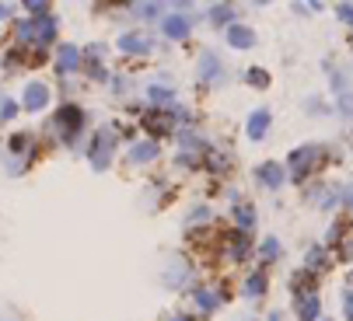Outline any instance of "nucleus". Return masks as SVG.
Segmentation results:
<instances>
[{"mask_svg":"<svg viewBox=\"0 0 353 321\" xmlns=\"http://www.w3.org/2000/svg\"><path fill=\"white\" fill-rule=\"evenodd\" d=\"M112 154H116V133L112 130H94L91 133V147H88V160L94 172H105L112 165Z\"/></svg>","mask_w":353,"mask_h":321,"instance_id":"f257e3e1","label":"nucleus"},{"mask_svg":"<svg viewBox=\"0 0 353 321\" xmlns=\"http://www.w3.org/2000/svg\"><path fill=\"white\" fill-rule=\"evenodd\" d=\"M319 154H322V147H315V143H305V147H297L294 154H287V175H290L297 185L308 182V175H312V168H315Z\"/></svg>","mask_w":353,"mask_h":321,"instance_id":"f03ea898","label":"nucleus"},{"mask_svg":"<svg viewBox=\"0 0 353 321\" xmlns=\"http://www.w3.org/2000/svg\"><path fill=\"white\" fill-rule=\"evenodd\" d=\"M53 126H60V133H63V143H77V136L84 133V126H88V116H84V109L81 105H74V101H67L63 109L57 112V123Z\"/></svg>","mask_w":353,"mask_h":321,"instance_id":"7ed1b4c3","label":"nucleus"},{"mask_svg":"<svg viewBox=\"0 0 353 321\" xmlns=\"http://www.w3.org/2000/svg\"><path fill=\"white\" fill-rule=\"evenodd\" d=\"M256 182H259L263 189L276 192V189L287 182V168H283V165H276V160H263V165L256 168Z\"/></svg>","mask_w":353,"mask_h":321,"instance_id":"20e7f679","label":"nucleus"},{"mask_svg":"<svg viewBox=\"0 0 353 321\" xmlns=\"http://www.w3.org/2000/svg\"><path fill=\"white\" fill-rule=\"evenodd\" d=\"M32 42H39V45L57 42V18L53 14H32Z\"/></svg>","mask_w":353,"mask_h":321,"instance_id":"39448f33","label":"nucleus"},{"mask_svg":"<svg viewBox=\"0 0 353 321\" xmlns=\"http://www.w3.org/2000/svg\"><path fill=\"white\" fill-rule=\"evenodd\" d=\"M77 70H81V49L70 45V42H63V45L57 49V74H60V77H70V74H77Z\"/></svg>","mask_w":353,"mask_h":321,"instance_id":"423d86ee","label":"nucleus"},{"mask_svg":"<svg viewBox=\"0 0 353 321\" xmlns=\"http://www.w3.org/2000/svg\"><path fill=\"white\" fill-rule=\"evenodd\" d=\"M199 81H207V84H221L224 81V63L214 49H207L203 56H199Z\"/></svg>","mask_w":353,"mask_h":321,"instance_id":"0eeeda50","label":"nucleus"},{"mask_svg":"<svg viewBox=\"0 0 353 321\" xmlns=\"http://www.w3.org/2000/svg\"><path fill=\"white\" fill-rule=\"evenodd\" d=\"M192 300H196V307L203 311V314H214V311H221V304L228 300V293H224V290H207V287H196V290H192Z\"/></svg>","mask_w":353,"mask_h":321,"instance_id":"6e6552de","label":"nucleus"},{"mask_svg":"<svg viewBox=\"0 0 353 321\" xmlns=\"http://www.w3.org/2000/svg\"><path fill=\"white\" fill-rule=\"evenodd\" d=\"M21 105H25L28 112H42L46 105H49V87H46L42 81H32V84L25 87V101H21Z\"/></svg>","mask_w":353,"mask_h":321,"instance_id":"1a4fd4ad","label":"nucleus"},{"mask_svg":"<svg viewBox=\"0 0 353 321\" xmlns=\"http://www.w3.org/2000/svg\"><path fill=\"white\" fill-rule=\"evenodd\" d=\"M161 28H165V35H168V39L185 42V39H189V32H192V21H189L182 11H175V14H168V18H165V25H161Z\"/></svg>","mask_w":353,"mask_h":321,"instance_id":"9d476101","label":"nucleus"},{"mask_svg":"<svg viewBox=\"0 0 353 321\" xmlns=\"http://www.w3.org/2000/svg\"><path fill=\"white\" fill-rule=\"evenodd\" d=\"M119 49L130 52V56H147V52L154 49V42H150V35H137V32H130V35H119Z\"/></svg>","mask_w":353,"mask_h":321,"instance_id":"9b49d317","label":"nucleus"},{"mask_svg":"<svg viewBox=\"0 0 353 321\" xmlns=\"http://www.w3.org/2000/svg\"><path fill=\"white\" fill-rule=\"evenodd\" d=\"M266 290H270V276L259 265V269L248 273V280H245V300H259V297H266Z\"/></svg>","mask_w":353,"mask_h":321,"instance_id":"f8f14e48","label":"nucleus"},{"mask_svg":"<svg viewBox=\"0 0 353 321\" xmlns=\"http://www.w3.org/2000/svg\"><path fill=\"white\" fill-rule=\"evenodd\" d=\"M270 123H273L270 109H256V112L248 116V140H266V133H270Z\"/></svg>","mask_w":353,"mask_h":321,"instance_id":"ddd939ff","label":"nucleus"},{"mask_svg":"<svg viewBox=\"0 0 353 321\" xmlns=\"http://www.w3.org/2000/svg\"><path fill=\"white\" fill-rule=\"evenodd\" d=\"M290 293H294V304L297 300H305V297H312L315 293V273H294L290 276Z\"/></svg>","mask_w":353,"mask_h":321,"instance_id":"4468645a","label":"nucleus"},{"mask_svg":"<svg viewBox=\"0 0 353 321\" xmlns=\"http://www.w3.org/2000/svg\"><path fill=\"white\" fill-rule=\"evenodd\" d=\"M182 265V269H175V262L168 265V269H165V287H175V290H182L185 283H192V276H196V269H192V265H185V262H179Z\"/></svg>","mask_w":353,"mask_h":321,"instance_id":"2eb2a0df","label":"nucleus"},{"mask_svg":"<svg viewBox=\"0 0 353 321\" xmlns=\"http://www.w3.org/2000/svg\"><path fill=\"white\" fill-rule=\"evenodd\" d=\"M158 154H161L158 140H140V143L130 147V160H133V165H147V160H154Z\"/></svg>","mask_w":353,"mask_h":321,"instance_id":"dca6fc26","label":"nucleus"},{"mask_svg":"<svg viewBox=\"0 0 353 321\" xmlns=\"http://www.w3.org/2000/svg\"><path fill=\"white\" fill-rule=\"evenodd\" d=\"M228 45L252 49V45H256V32H252L248 25H228Z\"/></svg>","mask_w":353,"mask_h":321,"instance_id":"f3484780","label":"nucleus"},{"mask_svg":"<svg viewBox=\"0 0 353 321\" xmlns=\"http://www.w3.org/2000/svg\"><path fill=\"white\" fill-rule=\"evenodd\" d=\"M297 321H322V300H319V293L297 300Z\"/></svg>","mask_w":353,"mask_h":321,"instance_id":"a211bd4d","label":"nucleus"},{"mask_svg":"<svg viewBox=\"0 0 353 321\" xmlns=\"http://www.w3.org/2000/svg\"><path fill=\"white\" fill-rule=\"evenodd\" d=\"M280 255H283V248H280L276 238H263L259 241V265H263V269H266V265H273V262H280Z\"/></svg>","mask_w":353,"mask_h":321,"instance_id":"6ab92c4d","label":"nucleus"},{"mask_svg":"<svg viewBox=\"0 0 353 321\" xmlns=\"http://www.w3.org/2000/svg\"><path fill=\"white\" fill-rule=\"evenodd\" d=\"M228 238H234L231 262H245V258H248V251H252V234H248V231H231Z\"/></svg>","mask_w":353,"mask_h":321,"instance_id":"aec40b11","label":"nucleus"},{"mask_svg":"<svg viewBox=\"0 0 353 321\" xmlns=\"http://www.w3.org/2000/svg\"><path fill=\"white\" fill-rule=\"evenodd\" d=\"M305 269H308V273H322V269H329V251H325V245H315V248H308Z\"/></svg>","mask_w":353,"mask_h":321,"instance_id":"412c9836","label":"nucleus"},{"mask_svg":"<svg viewBox=\"0 0 353 321\" xmlns=\"http://www.w3.org/2000/svg\"><path fill=\"white\" fill-rule=\"evenodd\" d=\"M133 18H143V21L161 18V0H133Z\"/></svg>","mask_w":353,"mask_h":321,"instance_id":"4be33fe9","label":"nucleus"},{"mask_svg":"<svg viewBox=\"0 0 353 321\" xmlns=\"http://www.w3.org/2000/svg\"><path fill=\"white\" fill-rule=\"evenodd\" d=\"M234 4H231V0H224V4H217L214 11H210V21L214 25H221V28H228V25H234Z\"/></svg>","mask_w":353,"mask_h":321,"instance_id":"5701e85b","label":"nucleus"},{"mask_svg":"<svg viewBox=\"0 0 353 321\" xmlns=\"http://www.w3.org/2000/svg\"><path fill=\"white\" fill-rule=\"evenodd\" d=\"M234 220H238V231H252L256 227V213H252L248 203H238L234 206Z\"/></svg>","mask_w":353,"mask_h":321,"instance_id":"b1692460","label":"nucleus"},{"mask_svg":"<svg viewBox=\"0 0 353 321\" xmlns=\"http://www.w3.org/2000/svg\"><path fill=\"white\" fill-rule=\"evenodd\" d=\"M147 98L154 105H175V91L172 87H161V84H150L147 87Z\"/></svg>","mask_w":353,"mask_h":321,"instance_id":"393cba45","label":"nucleus"},{"mask_svg":"<svg viewBox=\"0 0 353 321\" xmlns=\"http://www.w3.org/2000/svg\"><path fill=\"white\" fill-rule=\"evenodd\" d=\"M32 143H35V136H32V133H18V136H11V140H8V150L25 157V154H35V150H28Z\"/></svg>","mask_w":353,"mask_h":321,"instance_id":"a878e982","label":"nucleus"},{"mask_svg":"<svg viewBox=\"0 0 353 321\" xmlns=\"http://www.w3.org/2000/svg\"><path fill=\"white\" fill-rule=\"evenodd\" d=\"M18 109H21L18 101H11V98H0V123H11V119L18 116Z\"/></svg>","mask_w":353,"mask_h":321,"instance_id":"bb28decb","label":"nucleus"},{"mask_svg":"<svg viewBox=\"0 0 353 321\" xmlns=\"http://www.w3.org/2000/svg\"><path fill=\"white\" fill-rule=\"evenodd\" d=\"M210 220V206H196L189 217H185V227H192V224H207Z\"/></svg>","mask_w":353,"mask_h":321,"instance_id":"cd10ccee","label":"nucleus"},{"mask_svg":"<svg viewBox=\"0 0 353 321\" xmlns=\"http://www.w3.org/2000/svg\"><path fill=\"white\" fill-rule=\"evenodd\" d=\"M245 81H248L252 87H266V84H270V74H263L259 67H248V74H245Z\"/></svg>","mask_w":353,"mask_h":321,"instance_id":"c85d7f7f","label":"nucleus"},{"mask_svg":"<svg viewBox=\"0 0 353 321\" xmlns=\"http://www.w3.org/2000/svg\"><path fill=\"white\" fill-rule=\"evenodd\" d=\"M25 11H32V14H49V0H25Z\"/></svg>","mask_w":353,"mask_h":321,"instance_id":"c756f323","label":"nucleus"},{"mask_svg":"<svg viewBox=\"0 0 353 321\" xmlns=\"http://www.w3.org/2000/svg\"><path fill=\"white\" fill-rule=\"evenodd\" d=\"M336 18H339L343 25H350V18H353V8H350V0H343V4L336 8Z\"/></svg>","mask_w":353,"mask_h":321,"instance_id":"7c9ffc66","label":"nucleus"},{"mask_svg":"<svg viewBox=\"0 0 353 321\" xmlns=\"http://www.w3.org/2000/svg\"><path fill=\"white\" fill-rule=\"evenodd\" d=\"M346 227H343V220H336L332 227H329V245H339V234H343Z\"/></svg>","mask_w":353,"mask_h":321,"instance_id":"2f4dec72","label":"nucleus"},{"mask_svg":"<svg viewBox=\"0 0 353 321\" xmlns=\"http://www.w3.org/2000/svg\"><path fill=\"white\" fill-rule=\"evenodd\" d=\"M353 314V300H350V290H343V321H350Z\"/></svg>","mask_w":353,"mask_h":321,"instance_id":"473e14b6","label":"nucleus"},{"mask_svg":"<svg viewBox=\"0 0 353 321\" xmlns=\"http://www.w3.org/2000/svg\"><path fill=\"white\" fill-rule=\"evenodd\" d=\"M165 321H196V318H192V314H168Z\"/></svg>","mask_w":353,"mask_h":321,"instance_id":"72a5a7b5","label":"nucleus"},{"mask_svg":"<svg viewBox=\"0 0 353 321\" xmlns=\"http://www.w3.org/2000/svg\"><path fill=\"white\" fill-rule=\"evenodd\" d=\"M266 321H283V314H280V311H270V318H266Z\"/></svg>","mask_w":353,"mask_h":321,"instance_id":"f704fd0d","label":"nucleus"},{"mask_svg":"<svg viewBox=\"0 0 353 321\" xmlns=\"http://www.w3.org/2000/svg\"><path fill=\"white\" fill-rule=\"evenodd\" d=\"M8 14H11V11H8V4H0V21H4Z\"/></svg>","mask_w":353,"mask_h":321,"instance_id":"c9c22d12","label":"nucleus"},{"mask_svg":"<svg viewBox=\"0 0 353 321\" xmlns=\"http://www.w3.org/2000/svg\"><path fill=\"white\" fill-rule=\"evenodd\" d=\"M252 4H270V0H252Z\"/></svg>","mask_w":353,"mask_h":321,"instance_id":"e433bc0d","label":"nucleus"},{"mask_svg":"<svg viewBox=\"0 0 353 321\" xmlns=\"http://www.w3.org/2000/svg\"><path fill=\"white\" fill-rule=\"evenodd\" d=\"M245 321H256V318H245Z\"/></svg>","mask_w":353,"mask_h":321,"instance_id":"4c0bfd02","label":"nucleus"}]
</instances>
